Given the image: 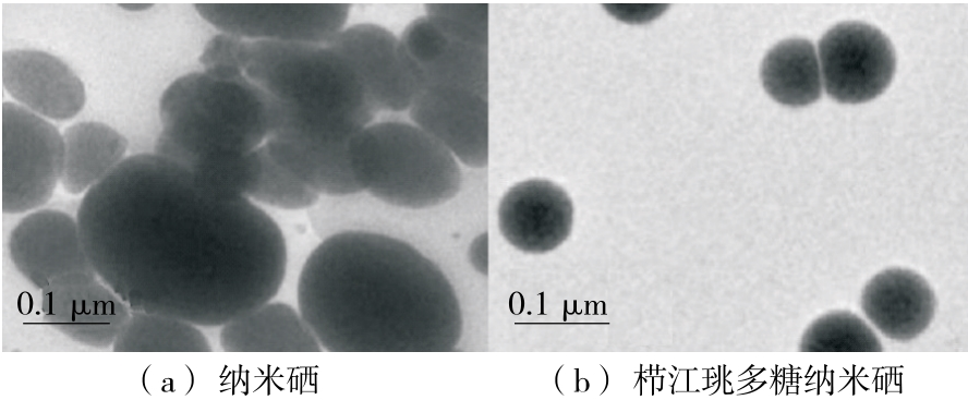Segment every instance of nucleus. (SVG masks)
Masks as SVG:
<instances>
[{
	"label": "nucleus",
	"instance_id": "a211bd4d",
	"mask_svg": "<svg viewBox=\"0 0 968 400\" xmlns=\"http://www.w3.org/2000/svg\"><path fill=\"white\" fill-rule=\"evenodd\" d=\"M264 145L279 165L322 198L361 193L350 165V142L326 144L271 135Z\"/></svg>",
	"mask_w": 968,
	"mask_h": 400
},
{
	"label": "nucleus",
	"instance_id": "393cba45",
	"mask_svg": "<svg viewBox=\"0 0 968 400\" xmlns=\"http://www.w3.org/2000/svg\"><path fill=\"white\" fill-rule=\"evenodd\" d=\"M426 17L447 36L480 48L488 47L486 3H428Z\"/></svg>",
	"mask_w": 968,
	"mask_h": 400
},
{
	"label": "nucleus",
	"instance_id": "9b49d317",
	"mask_svg": "<svg viewBox=\"0 0 968 400\" xmlns=\"http://www.w3.org/2000/svg\"><path fill=\"white\" fill-rule=\"evenodd\" d=\"M8 252L15 269L39 290L69 274L97 276L76 218L59 209L29 211L12 229Z\"/></svg>",
	"mask_w": 968,
	"mask_h": 400
},
{
	"label": "nucleus",
	"instance_id": "412c9836",
	"mask_svg": "<svg viewBox=\"0 0 968 400\" xmlns=\"http://www.w3.org/2000/svg\"><path fill=\"white\" fill-rule=\"evenodd\" d=\"M113 352H210L208 338L190 322L142 311H132L118 334Z\"/></svg>",
	"mask_w": 968,
	"mask_h": 400
},
{
	"label": "nucleus",
	"instance_id": "423d86ee",
	"mask_svg": "<svg viewBox=\"0 0 968 400\" xmlns=\"http://www.w3.org/2000/svg\"><path fill=\"white\" fill-rule=\"evenodd\" d=\"M63 168L62 133L14 101L1 107V208L20 215L40 209Z\"/></svg>",
	"mask_w": 968,
	"mask_h": 400
},
{
	"label": "nucleus",
	"instance_id": "20e7f679",
	"mask_svg": "<svg viewBox=\"0 0 968 400\" xmlns=\"http://www.w3.org/2000/svg\"><path fill=\"white\" fill-rule=\"evenodd\" d=\"M161 131L153 153L187 167L216 151H251L273 131V99L246 75L204 70L177 77L159 99Z\"/></svg>",
	"mask_w": 968,
	"mask_h": 400
},
{
	"label": "nucleus",
	"instance_id": "5701e85b",
	"mask_svg": "<svg viewBox=\"0 0 968 400\" xmlns=\"http://www.w3.org/2000/svg\"><path fill=\"white\" fill-rule=\"evenodd\" d=\"M801 351L858 352L881 351L882 344L871 328L852 313L837 312L814 320L804 331Z\"/></svg>",
	"mask_w": 968,
	"mask_h": 400
},
{
	"label": "nucleus",
	"instance_id": "9d476101",
	"mask_svg": "<svg viewBox=\"0 0 968 400\" xmlns=\"http://www.w3.org/2000/svg\"><path fill=\"white\" fill-rule=\"evenodd\" d=\"M328 45L348 61L377 112L409 110L419 84L400 37L380 25L359 23L343 27Z\"/></svg>",
	"mask_w": 968,
	"mask_h": 400
},
{
	"label": "nucleus",
	"instance_id": "a878e982",
	"mask_svg": "<svg viewBox=\"0 0 968 400\" xmlns=\"http://www.w3.org/2000/svg\"><path fill=\"white\" fill-rule=\"evenodd\" d=\"M243 38L218 33L204 46L199 56L202 70L221 77L244 75L239 53Z\"/></svg>",
	"mask_w": 968,
	"mask_h": 400
},
{
	"label": "nucleus",
	"instance_id": "1a4fd4ad",
	"mask_svg": "<svg viewBox=\"0 0 968 400\" xmlns=\"http://www.w3.org/2000/svg\"><path fill=\"white\" fill-rule=\"evenodd\" d=\"M44 322L81 346L111 348L132 310L98 276L59 277L40 290Z\"/></svg>",
	"mask_w": 968,
	"mask_h": 400
},
{
	"label": "nucleus",
	"instance_id": "f257e3e1",
	"mask_svg": "<svg viewBox=\"0 0 968 400\" xmlns=\"http://www.w3.org/2000/svg\"><path fill=\"white\" fill-rule=\"evenodd\" d=\"M76 220L97 276L132 311L221 327L273 300L286 278L287 242L267 211L211 194L153 151L86 192Z\"/></svg>",
	"mask_w": 968,
	"mask_h": 400
},
{
	"label": "nucleus",
	"instance_id": "aec40b11",
	"mask_svg": "<svg viewBox=\"0 0 968 400\" xmlns=\"http://www.w3.org/2000/svg\"><path fill=\"white\" fill-rule=\"evenodd\" d=\"M761 78L767 94L789 107H803L822 94V77L815 49L804 38H789L765 56Z\"/></svg>",
	"mask_w": 968,
	"mask_h": 400
},
{
	"label": "nucleus",
	"instance_id": "b1692460",
	"mask_svg": "<svg viewBox=\"0 0 968 400\" xmlns=\"http://www.w3.org/2000/svg\"><path fill=\"white\" fill-rule=\"evenodd\" d=\"M261 173L251 201L283 210H310L322 197L259 147Z\"/></svg>",
	"mask_w": 968,
	"mask_h": 400
},
{
	"label": "nucleus",
	"instance_id": "39448f33",
	"mask_svg": "<svg viewBox=\"0 0 968 400\" xmlns=\"http://www.w3.org/2000/svg\"><path fill=\"white\" fill-rule=\"evenodd\" d=\"M349 158L361 192L391 207L420 210L455 197V156L412 122H372L351 140Z\"/></svg>",
	"mask_w": 968,
	"mask_h": 400
},
{
	"label": "nucleus",
	"instance_id": "2eb2a0df",
	"mask_svg": "<svg viewBox=\"0 0 968 400\" xmlns=\"http://www.w3.org/2000/svg\"><path fill=\"white\" fill-rule=\"evenodd\" d=\"M400 41L419 90L452 87L487 96V49L447 36L426 16L408 24Z\"/></svg>",
	"mask_w": 968,
	"mask_h": 400
},
{
	"label": "nucleus",
	"instance_id": "f3484780",
	"mask_svg": "<svg viewBox=\"0 0 968 400\" xmlns=\"http://www.w3.org/2000/svg\"><path fill=\"white\" fill-rule=\"evenodd\" d=\"M219 346L225 352L324 351L298 306L274 299L222 325Z\"/></svg>",
	"mask_w": 968,
	"mask_h": 400
},
{
	"label": "nucleus",
	"instance_id": "dca6fc26",
	"mask_svg": "<svg viewBox=\"0 0 968 400\" xmlns=\"http://www.w3.org/2000/svg\"><path fill=\"white\" fill-rule=\"evenodd\" d=\"M862 308L883 335L906 341L928 328L934 315L935 300L921 276L892 268L880 272L866 286Z\"/></svg>",
	"mask_w": 968,
	"mask_h": 400
},
{
	"label": "nucleus",
	"instance_id": "6ab92c4d",
	"mask_svg": "<svg viewBox=\"0 0 968 400\" xmlns=\"http://www.w3.org/2000/svg\"><path fill=\"white\" fill-rule=\"evenodd\" d=\"M61 185L70 194L88 192L126 158L128 140L110 125L97 121L71 124L62 133Z\"/></svg>",
	"mask_w": 968,
	"mask_h": 400
},
{
	"label": "nucleus",
	"instance_id": "4be33fe9",
	"mask_svg": "<svg viewBox=\"0 0 968 400\" xmlns=\"http://www.w3.org/2000/svg\"><path fill=\"white\" fill-rule=\"evenodd\" d=\"M184 168L198 185L216 196L251 199L261 173L259 147L245 153H210Z\"/></svg>",
	"mask_w": 968,
	"mask_h": 400
},
{
	"label": "nucleus",
	"instance_id": "0eeeda50",
	"mask_svg": "<svg viewBox=\"0 0 968 400\" xmlns=\"http://www.w3.org/2000/svg\"><path fill=\"white\" fill-rule=\"evenodd\" d=\"M220 33L247 40L328 44L343 27L348 3H195Z\"/></svg>",
	"mask_w": 968,
	"mask_h": 400
},
{
	"label": "nucleus",
	"instance_id": "ddd939ff",
	"mask_svg": "<svg viewBox=\"0 0 968 400\" xmlns=\"http://www.w3.org/2000/svg\"><path fill=\"white\" fill-rule=\"evenodd\" d=\"M1 78L14 102L47 120H70L85 104L81 78L65 62L46 51H3Z\"/></svg>",
	"mask_w": 968,
	"mask_h": 400
},
{
	"label": "nucleus",
	"instance_id": "7ed1b4c3",
	"mask_svg": "<svg viewBox=\"0 0 968 400\" xmlns=\"http://www.w3.org/2000/svg\"><path fill=\"white\" fill-rule=\"evenodd\" d=\"M239 59L246 77L274 100L270 135L346 143L378 113L328 44L243 39Z\"/></svg>",
	"mask_w": 968,
	"mask_h": 400
},
{
	"label": "nucleus",
	"instance_id": "6e6552de",
	"mask_svg": "<svg viewBox=\"0 0 968 400\" xmlns=\"http://www.w3.org/2000/svg\"><path fill=\"white\" fill-rule=\"evenodd\" d=\"M826 93L844 104H860L881 95L892 82L896 57L890 39L862 22H843L819 43Z\"/></svg>",
	"mask_w": 968,
	"mask_h": 400
},
{
	"label": "nucleus",
	"instance_id": "4468645a",
	"mask_svg": "<svg viewBox=\"0 0 968 400\" xmlns=\"http://www.w3.org/2000/svg\"><path fill=\"white\" fill-rule=\"evenodd\" d=\"M573 206L568 194L544 179L511 186L498 206V227L517 250L543 254L555 250L570 234Z\"/></svg>",
	"mask_w": 968,
	"mask_h": 400
},
{
	"label": "nucleus",
	"instance_id": "f03ea898",
	"mask_svg": "<svg viewBox=\"0 0 968 400\" xmlns=\"http://www.w3.org/2000/svg\"><path fill=\"white\" fill-rule=\"evenodd\" d=\"M298 308L328 352H438L459 342L457 295L419 249L347 230L320 239L297 284Z\"/></svg>",
	"mask_w": 968,
	"mask_h": 400
},
{
	"label": "nucleus",
	"instance_id": "f8f14e48",
	"mask_svg": "<svg viewBox=\"0 0 968 400\" xmlns=\"http://www.w3.org/2000/svg\"><path fill=\"white\" fill-rule=\"evenodd\" d=\"M409 117L455 158L472 168L488 160L487 96L462 88L427 87L418 92Z\"/></svg>",
	"mask_w": 968,
	"mask_h": 400
}]
</instances>
